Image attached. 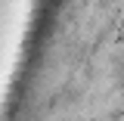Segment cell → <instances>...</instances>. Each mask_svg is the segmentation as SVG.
I'll use <instances>...</instances> for the list:
<instances>
[{"instance_id": "6da1fadb", "label": "cell", "mask_w": 124, "mask_h": 121, "mask_svg": "<svg viewBox=\"0 0 124 121\" xmlns=\"http://www.w3.org/2000/svg\"><path fill=\"white\" fill-rule=\"evenodd\" d=\"M121 81H124V72H121Z\"/></svg>"}]
</instances>
